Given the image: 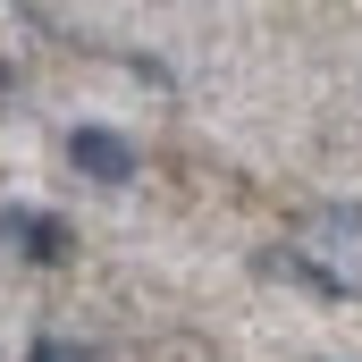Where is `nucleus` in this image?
I'll use <instances>...</instances> for the list:
<instances>
[{"mask_svg": "<svg viewBox=\"0 0 362 362\" xmlns=\"http://www.w3.org/2000/svg\"><path fill=\"white\" fill-rule=\"evenodd\" d=\"M68 160H76L85 177H101V185H127V177H135V144L110 135V127H76V135H68Z\"/></svg>", "mask_w": 362, "mask_h": 362, "instance_id": "1", "label": "nucleus"}, {"mask_svg": "<svg viewBox=\"0 0 362 362\" xmlns=\"http://www.w3.org/2000/svg\"><path fill=\"white\" fill-rule=\"evenodd\" d=\"M34 362H93L85 346H59V337H42V346H34Z\"/></svg>", "mask_w": 362, "mask_h": 362, "instance_id": "3", "label": "nucleus"}, {"mask_svg": "<svg viewBox=\"0 0 362 362\" xmlns=\"http://www.w3.org/2000/svg\"><path fill=\"white\" fill-rule=\"evenodd\" d=\"M8 228L25 236V253H34V262H59V253H68V219H42V211H8Z\"/></svg>", "mask_w": 362, "mask_h": 362, "instance_id": "2", "label": "nucleus"}]
</instances>
